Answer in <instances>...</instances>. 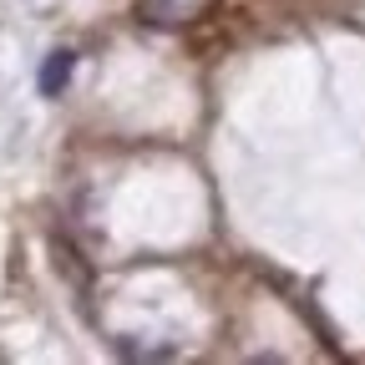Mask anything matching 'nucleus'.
<instances>
[{"label":"nucleus","instance_id":"obj_1","mask_svg":"<svg viewBox=\"0 0 365 365\" xmlns=\"http://www.w3.org/2000/svg\"><path fill=\"white\" fill-rule=\"evenodd\" d=\"M218 11V0H137V21L153 31H182Z\"/></svg>","mask_w":365,"mask_h":365},{"label":"nucleus","instance_id":"obj_2","mask_svg":"<svg viewBox=\"0 0 365 365\" xmlns=\"http://www.w3.org/2000/svg\"><path fill=\"white\" fill-rule=\"evenodd\" d=\"M71 71H76V51H51L46 66H41V76H36L41 97H61V91L71 86Z\"/></svg>","mask_w":365,"mask_h":365}]
</instances>
